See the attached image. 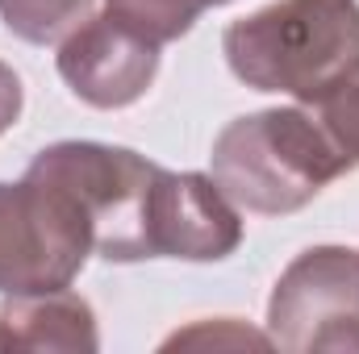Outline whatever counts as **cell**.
<instances>
[{
	"instance_id": "cell-1",
	"label": "cell",
	"mask_w": 359,
	"mask_h": 354,
	"mask_svg": "<svg viewBox=\"0 0 359 354\" xmlns=\"http://www.w3.org/2000/svg\"><path fill=\"white\" fill-rule=\"evenodd\" d=\"M213 183L247 213L284 217L305 208L326 183L355 171L326 125L305 108L234 117L209 155Z\"/></svg>"
},
{
	"instance_id": "cell-2",
	"label": "cell",
	"mask_w": 359,
	"mask_h": 354,
	"mask_svg": "<svg viewBox=\"0 0 359 354\" xmlns=\"http://www.w3.org/2000/svg\"><path fill=\"white\" fill-rule=\"evenodd\" d=\"M222 50L247 88L313 104L359 63V0H271L226 29Z\"/></svg>"
},
{
	"instance_id": "cell-3",
	"label": "cell",
	"mask_w": 359,
	"mask_h": 354,
	"mask_svg": "<svg viewBox=\"0 0 359 354\" xmlns=\"http://www.w3.org/2000/svg\"><path fill=\"white\" fill-rule=\"evenodd\" d=\"M159 163L142 159L130 146L109 142H55L38 150L29 179L59 187L88 221L92 255L109 263H142L151 259L147 242V204Z\"/></svg>"
},
{
	"instance_id": "cell-4",
	"label": "cell",
	"mask_w": 359,
	"mask_h": 354,
	"mask_svg": "<svg viewBox=\"0 0 359 354\" xmlns=\"http://www.w3.org/2000/svg\"><path fill=\"white\" fill-rule=\"evenodd\" d=\"M88 255V221L59 187L29 176L0 183V296L72 288Z\"/></svg>"
},
{
	"instance_id": "cell-5",
	"label": "cell",
	"mask_w": 359,
	"mask_h": 354,
	"mask_svg": "<svg viewBox=\"0 0 359 354\" xmlns=\"http://www.w3.org/2000/svg\"><path fill=\"white\" fill-rule=\"evenodd\" d=\"M268 338L292 354L359 351V250L309 246L284 267L268 300Z\"/></svg>"
},
{
	"instance_id": "cell-6",
	"label": "cell",
	"mask_w": 359,
	"mask_h": 354,
	"mask_svg": "<svg viewBox=\"0 0 359 354\" xmlns=\"http://www.w3.org/2000/svg\"><path fill=\"white\" fill-rule=\"evenodd\" d=\"M147 242L151 259L217 263L243 246L238 204L201 171L159 167L147 204Z\"/></svg>"
},
{
	"instance_id": "cell-7",
	"label": "cell",
	"mask_w": 359,
	"mask_h": 354,
	"mask_svg": "<svg viewBox=\"0 0 359 354\" xmlns=\"http://www.w3.org/2000/svg\"><path fill=\"white\" fill-rule=\"evenodd\" d=\"M59 76L92 108H126L159 76V46L113 21L109 13L80 21L59 42Z\"/></svg>"
},
{
	"instance_id": "cell-8",
	"label": "cell",
	"mask_w": 359,
	"mask_h": 354,
	"mask_svg": "<svg viewBox=\"0 0 359 354\" xmlns=\"http://www.w3.org/2000/svg\"><path fill=\"white\" fill-rule=\"evenodd\" d=\"M96 313L72 288L4 296L0 351H96Z\"/></svg>"
},
{
	"instance_id": "cell-9",
	"label": "cell",
	"mask_w": 359,
	"mask_h": 354,
	"mask_svg": "<svg viewBox=\"0 0 359 354\" xmlns=\"http://www.w3.org/2000/svg\"><path fill=\"white\" fill-rule=\"evenodd\" d=\"M230 0H104V13L147 38L151 46H168L184 38L205 8H217Z\"/></svg>"
},
{
	"instance_id": "cell-10",
	"label": "cell",
	"mask_w": 359,
	"mask_h": 354,
	"mask_svg": "<svg viewBox=\"0 0 359 354\" xmlns=\"http://www.w3.org/2000/svg\"><path fill=\"white\" fill-rule=\"evenodd\" d=\"M96 0H0V21L8 34L34 46L63 42L80 21L92 17Z\"/></svg>"
},
{
	"instance_id": "cell-11",
	"label": "cell",
	"mask_w": 359,
	"mask_h": 354,
	"mask_svg": "<svg viewBox=\"0 0 359 354\" xmlns=\"http://www.w3.org/2000/svg\"><path fill=\"white\" fill-rule=\"evenodd\" d=\"M313 108H318V121L326 125V134L339 142V150L359 167V63L322 92L313 100Z\"/></svg>"
},
{
	"instance_id": "cell-12",
	"label": "cell",
	"mask_w": 359,
	"mask_h": 354,
	"mask_svg": "<svg viewBox=\"0 0 359 354\" xmlns=\"http://www.w3.org/2000/svg\"><path fill=\"white\" fill-rule=\"evenodd\" d=\"M192 342H213V346H271L268 334H255V330H243L238 321L222 317L217 325H196V330H184L176 338H168V346H192Z\"/></svg>"
},
{
	"instance_id": "cell-13",
	"label": "cell",
	"mask_w": 359,
	"mask_h": 354,
	"mask_svg": "<svg viewBox=\"0 0 359 354\" xmlns=\"http://www.w3.org/2000/svg\"><path fill=\"white\" fill-rule=\"evenodd\" d=\"M21 104H25V88H21V80H17V71H13L8 63H0V138L17 125Z\"/></svg>"
}]
</instances>
